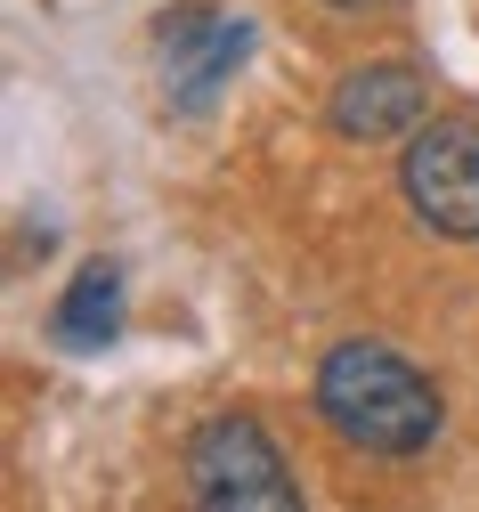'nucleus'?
<instances>
[{
  "instance_id": "nucleus-4",
  "label": "nucleus",
  "mask_w": 479,
  "mask_h": 512,
  "mask_svg": "<svg viewBox=\"0 0 479 512\" xmlns=\"http://www.w3.org/2000/svg\"><path fill=\"white\" fill-rule=\"evenodd\" d=\"M244 57H252V25L228 9H163L155 17V66H163V98L179 114H203Z\"/></svg>"
},
{
  "instance_id": "nucleus-7",
  "label": "nucleus",
  "mask_w": 479,
  "mask_h": 512,
  "mask_svg": "<svg viewBox=\"0 0 479 512\" xmlns=\"http://www.w3.org/2000/svg\"><path fill=\"white\" fill-rule=\"evenodd\" d=\"M325 9H341V17H374V9H390V0H325Z\"/></svg>"
},
{
  "instance_id": "nucleus-2",
  "label": "nucleus",
  "mask_w": 479,
  "mask_h": 512,
  "mask_svg": "<svg viewBox=\"0 0 479 512\" xmlns=\"http://www.w3.org/2000/svg\"><path fill=\"white\" fill-rule=\"evenodd\" d=\"M187 496L203 512H293L301 488L252 415H212L187 439Z\"/></svg>"
},
{
  "instance_id": "nucleus-1",
  "label": "nucleus",
  "mask_w": 479,
  "mask_h": 512,
  "mask_svg": "<svg viewBox=\"0 0 479 512\" xmlns=\"http://www.w3.org/2000/svg\"><path fill=\"white\" fill-rule=\"evenodd\" d=\"M317 415L341 447L358 456H423V447L447 431V399L423 366H406L390 342H333L317 366Z\"/></svg>"
},
{
  "instance_id": "nucleus-5",
  "label": "nucleus",
  "mask_w": 479,
  "mask_h": 512,
  "mask_svg": "<svg viewBox=\"0 0 479 512\" xmlns=\"http://www.w3.org/2000/svg\"><path fill=\"white\" fill-rule=\"evenodd\" d=\"M325 122H333L341 139H358V147H374V139H406L415 122H431V82H423V66H406V57L358 66V74L333 82Z\"/></svg>"
},
{
  "instance_id": "nucleus-3",
  "label": "nucleus",
  "mask_w": 479,
  "mask_h": 512,
  "mask_svg": "<svg viewBox=\"0 0 479 512\" xmlns=\"http://www.w3.org/2000/svg\"><path fill=\"white\" fill-rule=\"evenodd\" d=\"M398 187L431 236L479 244V122H463V114L415 122L406 155H398Z\"/></svg>"
},
{
  "instance_id": "nucleus-6",
  "label": "nucleus",
  "mask_w": 479,
  "mask_h": 512,
  "mask_svg": "<svg viewBox=\"0 0 479 512\" xmlns=\"http://www.w3.org/2000/svg\"><path fill=\"white\" fill-rule=\"evenodd\" d=\"M114 334H122V269H114V261H82L74 285H65L57 309H49V342L74 350V358H90V350H106Z\"/></svg>"
}]
</instances>
